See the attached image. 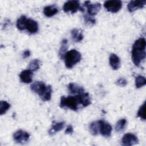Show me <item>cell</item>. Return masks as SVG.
Listing matches in <instances>:
<instances>
[{"instance_id": "1", "label": "cell", "mask_w": 146, "mask_h": 146, "mask_svg": "<svg viewBox=\"0 0 146 146\" xmlns=\"http://www.w3.org/2000/svg\"><path fill=\"white\" fill-rule=\"evenodd\" d=\"M145 45V40L143 38H140L134 42L131 51V58L135 66H139L145 59L146 55Z\"/></svg>"}, {"instance_id": "2", "label": "cell", "mask_w": 146, "mask_h": 146, "mask_svg": "<svg viewBox=\"0 0 146 146\" xmlns=\"http://www.w3.org/2000/svg\"><path fill=\"white\" fill-rule=\"evenodd\" d=\"M31 90L38 94L43 101L51 99L52 88L50 86H46L43 82H35L30 86Z\"/></svg>"}, {"instance_id": "3", "label": "cell", "mask_w": 146, "mask_h": 146, "mask_svg": "<svg viewBox=\"0 0 146 146\" xmlns=\"http://www.w3.org/2000/svg\"><path fill=\"white\" fill-rule=\"evenodd\" d=\"M17 27L21 31L26 30L30 34H34L38 31V23L25 15L20 17L17 21Z\"/></svg>"}, {"instance_id": "4", "label": "cell", "mask_w": 146, "mask_h": 146, "mask_svg": "<svg viewBox=\"0 0 146 146\" xmlns=\"http://www.w3.org/2000/svg\"><path fill=\"white\" fill-rule=\"evenodd\" d=\"M81 58L82 56L80 53L75 49L67 51L64 57L66 67L68 68H71L76 63L80 61Z\"/></svg>"}, {"instance_id": "5", "label": "cell", "mask_w": 146, "mask_h": 146, "mask_svg": "<svg viewBox=\"0 0 146 146\" xmlns=\"http://www.w3.org/2000/svg\"><path fill=\"white\" fill-rule=\"evenodd\" d=\"M79 101L78 95L76 96H62L60 98V106L62 108H67L71 110L76 111L79 107Z\"/></svg>"}, {"instance_id": "6", "label": "cell", "mask_w": 146, "mask_h": 146, "mask_svg": "<svg viewBox=\"0 0 146 146\" xmlns=\"http://www.w3.org/2000/svg\"><path fill=\"white\" fill-rule=\"evenodd\" d=\"M63 10L65 13H70L74 14L78 10L83 11L84 9L80 7V3L78 1H68L65 2L63 6Z\"/></svg>"}, {"instance_id": "7", "label": "cell", "mask_w": 146, "mask_h": 146, "mask_svg": "<svg viewBox=\"0 0 146 146\" xmlns=\"http://www.w3.org/2000/svg\"><path fill=\"white\" fill-rule=\"evenodd\" d=\"M122 6V2L119 0L107 1L104 3V7L109 12L115 13L119 11Z\"/></svg>"}, {"instance_id": "8", "label": "cell", "mask_w": 146, "mask_h": 146, "mask_svg": "<svg viewBox=\"0 0 146 146\" xmlns=\"http://www.w3.org/2000/svg\"><path fill=\"white\" fill-rule=\"evenodd\" d=\"M112 132L111 125L104 120H99V133L104 137H110Z\"/></svg>"}, {"instance_id": "9", "label": "cell", "mask_w": 146, "mask_h": 146, "mask_svg": "<svg viewBox=\"0 0 146 146\" xmlns=\"http://www.w3.org/2000/svg\"><path fill=\"white\" fill-rule=\"evenodd\" d=\"M29 138V133L23 130H18L13 135L14 140L18 143H24L27 141Z\"/></svg>"}, {"instance_id": "10", "label": "cell", "mask_w": 146, "mask_h": 146, "mask_svg": "<svg viewBox=\"0 0 146 146\" xmlns=\"http://www.w3.org/2000/svg\"><path fill=\"white\" fill-rule=\"evenodd\" d=\"M138 141L137 137L131 133L125 134L121 139V144L123 145H132L137 144Z\"/></svg>"}, {"instance_id": "11", "label": "cell", "mask_w": 146, "mask_h": 146, "mask_svg": "<svg viewBox=\"0 0 146 146\" xmlns=\"http://www.w3.org/2000/svg\"><path fill=\"white\" fill-rule=\"evenodd\" d=\"M84 5L87 9L88 14L91 16H94L97 14L101 8L100 3H92L90 1H86L84 2Z\"/></svg>"}, {"instance_id": "12", "label": "cell", "mask_w": 146, "mask_h": 146, "mask_svg": "<svg viewBox=\"0 0 146 146\" xmlns=\"http://www.w3.org/2000/svg\"><path fill=\"white\" fill-rule=\"evenodd\" d=\"M145 1H131L127 5V9L129 12H133L139 9L143 8L145 5Z\"/></svg>"}, {"instance_id": "13", "label": "cell", "mask_w": 146, "mask_h": 146, "mask_svg": "<svg viewBox=\"0 0 146 146\" xmlns=\"http://www.w3.org/2000/svg\"><path fill=\"white\" fill-rule=\"evenodd\" d=\"M33 76V71L28 69L22 71L19 75V78L22 82L25 83H30L32 81Z\"/></svg>"}, {"instance_id": "14", "label": "cell", "mask_w": 146, "mask_h": 146, "mask_svg": "<svg viewBox=\"0 0 146 146\" xmlns=\"http://www.w3.org/2000/svg\"><path fill=\"white\" fill-rule=\"evenodd\" d=\"M77 95L78 97L79 103L82 106L86 107L89 106L91 103V98H90V95L88 93L83 92Z\"/></svg>"}, {"instance_id": "15", "label": "cell", "mask_w": 146, "mask_h": 146, "mask_svg": "<svg viewBox=\"0 0 146 146\" xmlns=\"http://www.w3.org/2000/svg\"><path fill=\"white\" fill-rule=\"evenodd\" d=\"M110 64L113 70H117L120 66V58L115 54H111L109 59Z\"/></svg>"}, {"instance_id": "16", "label": "cell", "mask_w": 146, "mask_h": 146, "mask_svg": "<svg viewBox=\"0 0 146 146\" xmlns=\"http://www.w3.org/2000/svg\"><path fill=\"white\" fill-rule=\"evenodd\" d=\"M58 12V9L56 6L48 5L44 7L43 13L47 17H51L55 15Z\"/></svg>"}, {"instance_id": "17", "label": "cell", "mask_w": 146, "mask_h": 146, "mask_svg": "<svg viewBox=\"0 0 146 146\" xmlns=\"http://www.w3.org/2000/svg\"><path fill=\"white\" fill-rule=\"evenodd\" d=\"M68 88L70 92L73 94H77L78 95L84 92V88L82 87L73 83H70L68 85Z\"/></svg>"}, {"instance_id": "18", "label": "cell", "mask_w": 146, "mask_h": 146, "mask_svg": "<svg viewBox=\"0 0 146 146\" xmlns=\"http://www.w3.org/2000/svg\"><path fill=\"white\" fill-rule=\"evenodd\" d=\"M64 126V122H53L51 129L50 130V134L52 135L53 133H55L57 132H59L63 129Z\"/></svg>"}, {"instance_id": "19", "label": "cell", "mask_w": 146, "mask_h": 146, "mask_svg": "<svg viewBox=\"0 0 146 146\" xmlns=\"http://www.w3.org/2000/svg\"><path fill=\"white\" fill-rule=\"evenodd\" d=\"M71 34L72 39L76 42H79L82 41L83 39L82 32L79 29H74L72 30L71 31Z\"/></svg>"}, {"instance_id": "20", "label": "cell", "mask_w": 146, "mask_h": 146, "mask_svg": "<svg viewBox=\"0 0 146 146\" xmlns=\"http://www.w3.org/2000/svg\"><path fill=\"white\" fill-rule=\"evenodd\" d=\"M89 128L90 132L93 135H97L99 133V120L91 123Z\"/></svg>"}, {"instance_id": "21", "label": "cell", "mask_w": 146, "mask_h": 146, "mask_svg": "<svg viewBox=\"0 0 146 146\" xmlns=\"http://www.w3.org/2000/svg\"><path fill=\"white\" fill-rule=\"evenodd\" d=\"M67 40L66 39H64L63 40L62 42V44H61V47L60 48L59 50V55L60 57V58L63 59L64 57L65 54H66L67 50Z\"/></svg>"}, {"instance_id": "22", "label": "cell", "mask_w": 146, "mask_h": 146, "mask_svg": "<svg viewBox=\"0 0 146 146\" xmlns=\"http://www.w3.org/2000/svg\"><path fill=\"white\" fill-rule=\"evenodd\" d=\"M40 64V61L38 59H35L30 62L29 65V70H31L33 72L35 71L39 68Z\"/></svg>"}, {"instance_id": "23", "label": "cell", "mask_w": 146, "mask_h": 146, "mask_svg": "<svg viewBox=\"0 0 146 146\" xmlns=\"http://www.w3.org/2000/svg\"><path fill=\"white\" fill-rule=\"evenodd\" d=\"M127 124V120L125 119L119 120L116 124L115 130L116 132H121L124 130Z\"/></svg>"}, {"instance_id": "24", "label": "cell", "mask_w": 146, "mask_h": 146, "mask_svg": "<svg viewBox=\"0 0 146 146\" xmlns=\"http://www.w3.org/2000/svg\"><path fill=\"white\" fill-rule=\"evenodd\" d=\"M10 104L6 101L1 100L0 102V113L1 115L5 114L10 108Z\"/></svg>"}, {"instance_id": "25", "label": "cell", "mask_w": 146, "mask_h": 146, "mask_svg": "<svg viewBox=\"0 0 146 146\" xmlns=\"http://www.w3.org/2000/svg\"><path fill=\"white\" fill-rule=\"evenodd\" d=\"M146 84V80L144 76H138L135 79V86L137 88H140Z\"/></svg>"}, {"instance_id": "26", "label": "cell", "mask_w": 146, "mask_h": 146, "mask_svg": "<svg viewBox=\"0 0 146 146\" xmlns=\"http://www.w3.org/2000/svg\"><path fill=\"white\" fill-rule=\"evenodd\" d=\"M137 116L141 119L144 120H145V102L140 106L137 112Z\"/></svg>"}, {"instance_id": "27", "label": "cell", "mask_w": 146, "mask_h": 146, "mask_svg": "<svg viewBox=\"0 0 146 146\" xmlns=\"http://www.w3.org/2000/svg\"><path fill=\"white\" fill-rule=\"evenodd\" d=\"M84 22L89 25H94L96 23V20L94 18L92 17L91 15H84Z\"/></svg>"}, {"instance_id": "28", "label": "cell", "mask_w": 146, "mask_h": 146, "mask_svg": "<svg viewBox=\"0 0 146 146\" xmlns=\"http://www.w3.org/2000/svg\"><path fill=\"white\" fill-rule=\"evenodd\" d=\"M116 84L118 86H121V87H124L127 84V81L124 79V78H120L119 79H118L116 82Z\"/></svg>"}, {"instance_id": "29", "label": "cell", "mask_w": 146, "mask_h": 146, "mask_svg": "<svg viewBox=\"0 0 146 146\" xmlns=\"http://www.w3.org/2000/svg\"><path fill=\"white\" fill-rule=\"evenodd\" d=\"M73 132V128L71 125H69L67 127L65 131V133L66 134H71Z\"/></svg>"}, {"instance_id": "30", "label": "cell", "mask_w": 146, "mask_h": 146, "mask_svg": "<svg viewBox=\"0 0 146 146\" xmlns=\"http://www.w3.org/2000/svg\"><path fill=\"white\" fill-rule=\"evenodd\" d=\"M30 52L29 50H26L24 51L23 52V58H27L30 56Z\"/></svg>"}]
</instances>
